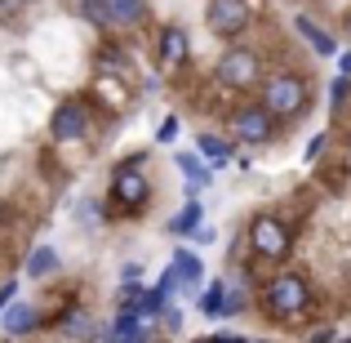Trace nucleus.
<instances>
[{
	"instance_id": "obj_1",
	"label": "nucleus",
	"mask_w": 351,
	"mask_h": 343,
	"mask_svg": "<svg viewBox=\"0 0 351 343\" xmlns=\"http://www.w3.org/2000/svg\"><path fill=\"white\" fill-rule=\"evenodd\" d=\"M307 308H311V290H307V281H302L298 272H280V276L267 281L263 312L271 321H293V317H302Z\"/></svg>"
},
{
	"instance_id": "obj_2",
	"label": "nucleus",
	"mask_w": 351,
	"mask_h": 343,
	"mask_svg": "<svg viewBox=\"0 0 351 343\" xmlns=\"http://www.w3.org/2000/svg\"><path fill=\"white\" fill-rule=\"evenodd\" d=\"M258 98H263L280 120H293V116L307 112L311 89H307V80H302L298 71H271V76L263 80V94H258Z\"/></svg>"
},
{
	"instance_id": "obj_3",
	"label": "nucleus",
	"mask_w": 351,
	"mask_h": 343,
	"mask_svg": "<svg viewBox=\"0 0 351 343\" xmlns=\"http://www.w3.org/2000/svg\"><path fill=\"white\" fill-rule=\"evenodd\" d=\"M289 245H293V232L289 223H285L280 214H271V210H263V214H254L249 219V250H254L258 258H285L289 254Z\"/></svg>"
},
{
	"instance_id": "obj_4",
	"label": "nucleus",
	"mask_w": 351,
	"mask_h": 343,
	"mask_svg": "<svg viewBox=\"0 0 351 343\" xmlns=\"http://www.w3.org/2000/svg\"><path fill=\"white\" fill-rule=\"evenodd\" d=\"M152 197V183H147V170H143V156L125 161L120 170H112V206L120 214H134V210L147 206Z\"/></svg>"
},
{
	"instance_id": "obj_5",
	"label": "nucleus",
	"mask_w": 351,
	"mask_h": 343,
	"mask_svg": "<svg viewBox=\"0 0 351 343\" xmlns=\"http://www.w3.org/2000/svg\"><path fill=\"white\" fill-rule=\"evenodd\" d=\"M218 80H223L227 89H254V85H263V58H258L254 49H245V45H232V49L218 58Z\"/></svg>"
},
{
	"instance_id": "obj_6",
	"label": "nucleus",
	"mask_w": 351,
	"mask_h": 343,
	"mask_svg": "<svg viewBox=\"0 0 351 343\" xmlns=\"http://www.w3.org/2000/svg\"><path fill=\"white\" fill-rule=\"evenodd\" d=\"M276 116L271 107L258 98V103H245V107H236V116H232V134L240 138V143H271L276 138Z\"/></svg>"
},
{
	"instance_id": "obj_7",
	"label": "nucleus",
	"mask_w": 351,
	"mask_h": 343,
	"mask_svg": "<svg viewBox=\"0 0 351 343\" xmlns=\"http://www.w3.org/2000/svg\"><path fill=\"white\" fill-rule=\"evenodd\" d=\"M249 18H254L249 0H209V9H205L209 32L223 36V41H236V36L249 27Z\"/></svg>"
},
{
	"instance_id": "obj_8",
	"label": "nucleus",
	"mask_w": 351,
	"mask_h": 343,
	"mask_svg": "<svg viewBox=\"0 0 351 343\" xmlns=\"http://www.w3.org/2000/svg\"><path fill=\"white\" fill-rule=\"evenodd\" d=\"M49 134L58 138V143H80V138L89 134V103L85 98H67V103L53 107Z\"/></svg>"
},
{
	"instance_id": "obj_9",
	"label": "nucleus",
	"mask_w": 351,
	"mask_h": 343,
	"mask_svg": "<svg viewBox=\"0 0 351 343\" xmlns=\"http://www.w3.org/2000/svg\"><path fill=\"white\" fill-rule=\"evenodd\" d=\"M0 330H5L9 339H27L32 330H40V308H32V303H9V308L0 312Z\"/></svg>"
},
{
	"instance_id": "obj_10",
	"label": "nucleus",
	"mask_w": 351,
	"mask_h": 343,
	"mask_svg": "<svg viewBox=\"0 0 351 343\" xmlns=\"http://www.w3.org/2000/svg\"><path fill=\"white\" fill-rule=\"evenodd\" d=\"M62 335H67V339H85V343H103V339H107V330L98 326L89 312H80V308H76V312H67V317H62Z\"/></svg>"
},
{
	"instance_id": "obj_11",
	"label": "nucleus",
	"mask_w": 351,
	"mask_h": 343,
	"mask_svg": "<svg viewBox=\"0 0 351 343\" xmlns=\"http://www.w3.org/2000/svg\"><path fill=\"white\" fill-rule=\"evenodd\" d=\"M107 14H112V27H138L152 18L147 0H107Z\"/></svg>"
},
{
	"instance_id": "obj_12",
	"label": "nucleus",
	"mask_w": 351,
	"mask_h": 343,
	"mask_svg": "<svg viewBox=\"0 0 351 343\" xmlns=\"http://www.w3.org/2000/svg\"><path fill=\"white\" fill-rule=\"evenodd\" d=\"M293 27H298V32H302V41H307V45H311V49H316V54H325V58H334V54H338L334 36H329V32H325V27H320V23H311L307 14H298V18H293Z\"/></svg>"
},
{
	"instance_id": "obj_13",
	"label": "nucleus",
	"mask_w": 351,
	"mask_h": 343,
	"mask_svg": "<svg viewBox=\"0 0 351 343\" xmlns=\"http://www.w3.org/2000/svg\"><path fill=\"white\" fill-rule=\"evenodd\" d=\"M187 32H182V27H165L160 32V63L165 67H178L182 58H187Z\"/></svg>"
},
{
	"instance_id": "obj_14",
	"label": "nucleus",
	"mask_w": 351,
	"mask_h": 343,
	"mask_svg": "<svg viewBox=\"0 0 351 343\" xmlns=\"http://www.w3.org/2000/svg\"><path fill=\"white\" fill-rule=\"evenodd\" d=\"M200 223H205V206L191 197L187 206H182L178 214L169 219V232H173V236H191V232H200Z\"/></svg>"
},
{
	"instance_id": "obj_15",
	"label": "nucleus",
	"mask_w": 351,
	"mask_h": 343,
	"mask_svg": "<svg viewBox=\"0 0 351 343\" xmlns=\"http://www.w3.org/2000/svg\"><path fill=\"white\" fill-rule=\"evenodd\" d=\"M58 267H62V258H58L53 245H36L32 254H27V276H36V281H40V276H53Z\"/></svg>"
},
{
	"instance_id": "obj_16",
	"label": "nucleus",
	"mask_w": 351,
	"mask_h": 343,
	"mask_svg": "<svg viewBox=\"0 0 351 343\" xmlns=\"http://www.w3.org/2000/svg\"><path fill=\"white\" fill-rule=\"evenodd\" d=\"M227 299H232V290H227V281H209V290L200 294V317H227Z\"/></svg>"
},
{
	"instance_id": "obj_17",
	"label": "nucleus",
	"mask_w": 351,
	"mask_h": 343,
	"mask_svg": "<svg viewBox=\"0 0 351 343\" xmlns=\"http://www.w3.org/2000/svg\"><path fill=\"white\" fill-rule=\"evenodd\" d=\"M178 170H182V179H187V188L191 192H200V188H209V165L200 161V156H191V152H178Z\"/></svg>"
},
{
	"instance_id": "obj_18",
	"label": "nucleus",
	"mask_w": 351,
	"mask_h": 343,
	"mask_svg": "<svg viewBox=\"0 0 351 343\" xmlns=\"http://www.w3.org/2000/svg\"><path fill=\"white\" fill-rule=\"evenodd\" d=\"M169 267H173V272L182 276V285H196L200 276H205V267H200V258L191 254L187 245H178V250H173V263H169Z\"/></svg>"
},
{
	"instance_id": "obj_19",
	"label": "nucleus",
	"mask_w": 351,
	"mask_h": 343,
	"mask_svg": "<svg viewBox=\"0 0 351 343\" xmlns=\"http://www.w3.org/2000/svg\"><path fill=\"white\" fill-rule=\"evenodd\" d=\"M200 156H205L209 165H227L232 161V143H227V138H218V134H200Z\"/></svg>"
},
{
	"instance_id": "obj_20",
	"label": "nucleus",
	"mask_w": 351,
	"mask_h": 343,
	"mask_svg": "<svg viewBox=\"0 0 351 343\" xmlns=\"http://www.w3.org/2000/svg\"><path fill=\"white\" fill-rule=\"evenodd\" d=\"M80 18L85 23H94V27H112V14H107V0H80Z\"/></svg>"
},
{
	"instance_id": "obj_21",
	"label": "nucleus",
	"mask_w": 351,
	"mask_h": 343,
	"mask_svg": "<svg viewBox=\"0 0 351 343\" xmlns=\"http://www.w3.org/2000/svg\"><path fill=\"white\" fill-rule=\"evenodd\" d=\"M143 294H147V285H143V281H125V285L116 290V308H134Z\"/></svg>"
},
{
	"instance_id": "obj_22",
	"label": "nucleus",
	"mask_w": 351,
	"mask_h": 343,
	"mask_svg": "<svg viewBox=\"0 0 351 343\" xmlns=\"http://www.w3.org/2000/svg\"><path fill=\"white\" fill-rule=\"evenodd\" d=\"M347 94H351V76H338L334 85H329V107H334V112H343V107H347Z\"/></svg>"
},
{
	"instance_id": "obj_23",
	"label": "nucleus",
	"mask_w": 351,
	"mask_h": 343,
	"mask_svg": "<svg viewBox=\"0 0 351 343\" xmlns=\"http://www.w3.org/2000/svg\"><path fill=\"white\" fill-rule=\"evenodd\" d=\"M160 143H173V138H178V116H165V125H160Z\"/></svg>"
},
{
	"instance_id": "obj_24",
	"label": "nucleus",
	"mask_w": 351,
	"mask_h": 343,
	"mask_svg": "<svg viewBox=\"0 0 351 343\" xmlns=\"http://www.w3.org/2000/svg\"><path fill=\"white\" fill-rule=\"evenodd\" d=\"M165 330H169V335H178V330H182V308H173V303H169V312H165Z\"/></svg>"
},
{
	"instance_id": "obj_25",
	"label": "nucleus",
	"mask_w": 351,
	"mask_h": 343,
	"mask_svg": "<svg viewBox=\"0 0 351 343\" xmlns=\"http://www.w3.org/2000/svg\"><path fill=\"white\" fill-rule=\"evenodd\" d=\"M245 290H232V299H227V317H240V312H245Z\"/></svg>"
},
{
	"instance_id": "obj_26",
	"label": "nucleus",
	"mask_w": 351,
	"mask_h": 343,
	"mask_svg": "<svg viewBox=\"0 0 351 343\" xmlns=\"http://www.w3.org/2000/svg\"><path fill=\"white\" fill-rule=\"evenodd\" d=\"M14 299H18V281H5V285H0V312H5Z\"/></svg>"
},
{
	"instance_id": "obj_27",
	"label": "nucleus",
	"mask_w": 351,
	"mask_h": 343,
	"mask_svg": "<svg viewBox=\"0 0 351 343\" xmlns=\"http://www.w3.org/2000/svg\"><path fill=\"white\" fill-rule=\"evenodd\" d=\"M320 152H325V134H316V138H311V143H307V161H316Z\"/></svg>"
},
{
	"instance_id": "obj_28",
	"label": "nucleus",
	"mask_w": 351,
	"mask_h": 343,
	"mask_svg": "<svg viewBox=\"0 0 351 343\" xmlns=\"http://www.w3.org/2000/svg\"><path fill=\"white\" fill-rule=\"evenodd\" d=\"M338 76H351V49L343 54V58H338Z\"/></svg>"
},
{
	"instance_id": "obj_29",
	"label": "nucleus",
	"mask_w": 351,
	"mask_h": 343,
	"mask_svg": "<svg viewBox=\"0 0 351 343\" xmlns=\"http://www.w3.org/2000/svg\"><path fill=\"white\" fill-rule=\"evenodd\" d=\"M200 343H240L236 335H214V339H200Z\"/></svg>"
},
{
	"instance_id": "obj_30",
	"label": "nucleus",
	"mask_w": 351,
	"mask_h": 343,
	"mask_svg": "<svg viewBox=\"0 0 351 343\" xmlns=\"http://www.w3.org/2000/svg\"><path fill=\"white\" fill-rule=\"evenodd\" d=\"M311 343H334V330H320V335L311 339Z\"/></svg>"
},
{
	"instance_id": "obj_31",
	"label": "nucleus",
	"mask_w": 351,
	"mask_h": 343,
	"mask_svg": "<svg viewBox=\"0 0 351 343\" xmlns=\"http://www.w3.org/2000/svg\"><path fill=\"white\" fill-rule=\"evenodd\" d=\"M5 219H9V206H5V201H0V228H5Z\"/></svg>"
},
{
	"instance_id": "obj_32",
	"label": "nucleus",
	"mask_w": 351,
	"mask_h": 343,
	"mask_svg": "<svg viewBox=\"0 0 351 343\" xmlns=\"http://www.w3.org/2000/svg\"><path fill=\"white\" fill-rule=\"evenodd\" d=\"M240 343H267V339H240Z\"/></svg>"
},
{
	"instance_id": "obj_33",
	"label": "nucleus",
	"mask_w": 351,
	"mask_h": 343,
	"mask_svg": "<svg viewBox=\"0 0 351 343\" xmlns=\"http://www.w3.org/2000/svg\"><path fill=\"white\" fill-rule=\"evenodd\" d=\"M18 5H27V0H18Z\"/></svg>"
},
{
	"instance_id": "obj_34",
	"label": "nucleus",
	"mask_w": 351,
	"mask_h": 343,
	"mask_svg": "<svg viewBox=\"0 0 351 343\" xmlns=\"http://www.w3.org/2000/svg\"><path fill=\"white\" fill-rule=\"evenodd\" d=\"M347 343H351V339H347Z\"/></svg>"
}]
</instances>
